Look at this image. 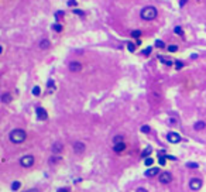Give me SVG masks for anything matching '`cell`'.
Wrapping results in <instances>:
<instances>
[{
    "label": "cell",
    "instance_id": "1",
    "mask_svg": "<svg viewBox=\"0 0 206 192\" xmlns=\"http://www.w3.org/2000/svg\"><path fill=\"white\" fill-rule=\"evenodd\" d=\"M157 16H158V11H157V9L154 6L144 7L143 10H141V13H140V17H141L144 21H151V20H154Z\"/></svg>",
    "mask_w": 206,
    "mask_h": 192
},
{
    "label": "cell",
    "instance_id": "2",
    "mask_svg": "<svg viewBox=\"0 0 206 192\" xmlns=\"http://www.w3.org/2000/svg\"><path fill=\"white\" fill-rule=\"evenodd\" d=\"M26 139H27V133L23 129H14L10 133V141L14 143V144H21V143L26 141Z\"/></svg>",
    "mask_w": 206,
    "mask_h": 192
},
{
    "label": "cell",
    "instance_id": "3",
    "mask_svg": "<svg viewBox=\"0 0 206 192\" xmlns=\"http://www.w3.org/2000/svg\"><path fill=\"white\" fill-rule=\"evenodd\" d=\"M33 164H34V157L30 156V154H28V156H23V157L20 158V165H21V167L30 168Z\"/></svg>",
    "mask_w": 206,
    "mask_h": 192
},
{
    "label": "cell",
    "instance_id": "4",
    "mask_svg": "<svg viewBox=\"0 0 206 192\" xmlns=\"http://www.w3.org/2000/svg\"><path fill=\"white\" fill-rule=\"evenodd\" d=\"M167 140H168L170 143H172V144H176V143L181 141V136L175 131H170L168 134H167Z\"/></svg>",
    "mask_w": 206,
    "mask_h": 192
},
{
    "label": "cell",
    "instance_id": "5",
    "mask_svg": "<svg viewBox=\"0 0 206 192\" xmlns=\"http://www.w3.org/2000/svg\"><path fill=\"white\" fill-rule=\"evenodd\" d=\"M68 69H69L71 72H80V71H82V64L78 62V61H72V62H69V65H68Z\"/></svg>",
    "mask_w": 206,
    "mask_h": 192
},
{
    "label": "cell",
    "instance_id": "6",
    "mask_svg": "<svg viewBox=\"0 0 206 192\" xmlns=\"http://www.w3.org/2000/svg\"><path fill=\"white\" fill-rule=\"evenodd\" d=\"M158 179H160L161 184H170V182L172 181V175H171L170 172H161Z\"/></svg>",
    "mask_w": 206,
    "mask_h": 192
},
{
    "label": "cell",
    "instance_id": "7",
    "mask_svg": "<svg viewBox=\"0 0 206 192\" xmlns=\"http://www.w3.org/2000/svg\"><path fill=\"white\" fill-rule=\"evenodd\" d=\"M189 186H191V189H193V191H198V189H200V186H202V179L192 178L189 181Z\"/></svg>",
    "mask_w": 206,
    "mask_h": 192
},
{
    "label": "cell",
    "instance_id": "8",
    "mask_svg": "<svg viewBox=\"0 0 206 192\" xmlns=\"http://www.w3.org/2000/svg\"><path fill=\"white\" fill-rule=\"evenodd\" d=\"M35 115H37V119L38 120H47V117H48L45 109H44V107H40V106L35 109Z\"/></svg>",
    "mask_w": 206,
    "mask_h": 192
},
{
    "label": "cell",
    "instance_id": "9",
    "mask_svg": "<svg viewBox=\"0 0 206 192\" xmlns=\"http://www.w3.org/2000/svg\"><path fill=\"white\" fill-rule=\"evenodd\" d=\"M73 151L76 152V154H82L85 151V144L82 141H75L73 143Z\"/></svg>",
    "mask_w": 206,
    "mask_h": 192
},
{
    "label": "cell",
    "instance_id": "10",
    "mask_svg": "<svg viewBox=\"0 0 206 192\" xmlns=\"http://www.w3.org/2000/svg\"><path fill=\"white\" fill-rule=\"evenodd\" d=\"M124 150H126V144H124V141L113 144V151L114 152H122V151H124Z\"/></svg>",
    "mask_w": 206,
    "mask_h": 192
},
{
    "label": "cell",
    "instance_id": "11",
    "mask_svg": "<svg viewBox=\"0 0 206 192\" xmlns=\"http://www.w3.org/2000/svg\"><path fill=\"white\" fill-rule=\"evenodd\" d=\"M146 175L147 177H155V175H160V169L158 168H150L146 171Z\"/></svg>",
    "mask_w": 206,
    "mask_h": 192
},
{
    "label": "cell",
    "instance_id": "12",
    "mask_svg": "<svg viewBox=\"0 0 206 192\" xmlns=\"http://www.w3.org/2000/svg\"><path fill=\"white\" fill-rule=\"evenodd\" d=\"M62 148H64V146L61 144V143H55V144L52 146V152L57 156V154H60V152L62 151Z\"/></svg>",
    "mask_w": 206,
    "mask_h": 192
},
{
    "label": "cell",
    "instance_id": "13",
    "mask_svg": "<svg viewBox=\"0 0 206 192\" xmlns=\"http://www.w3.org/2000/svg\"><path fill=\"white\" fill-rule=\"evenodd\" d=\"M206 127V123L202 122V120H199V122H196L195 124H193V129L198 130V131H200V130H203Z\"/></svg>",
    "mask_w": 206,
    "mask_h": 192
},
{
    "label": "cell",
    "instance_id": "14",
    "mask_svg": "<svg viewBox=\"0 0 206 192\" xmlns=\"http://www.w3.org/2000/svg\"><path fill=\"white\" fill-rule=\"evenodd\" d=\"M158 61H161L163 64H165V65H168V66H171L172 65V61L170 60V58H165V56H158Z\"/></svg>",
    "mask_w": 206,
    "mask_h": 192
},
{
    "label": "cell",
    "instance_id": "15",
    "mask_svg": "<svg viewBox=\"0 0 206 192\" xmlns=\"http://www.w3.org/2000/svg\"><path fill=\"white\" fill-rule=\"evenodd\" d=\"M2 102L3 103H9V102H11V95L10 93H3V95H2Z\"/></svg>",
    "mask_w": 206,
    "mask_h": 192
},
{
    "label": "cell",
    "instance_id": "16",
    "mask_svg": "<svg viewBox=\"0 0 206 192\" xmlns=\"http://www.w3.org/2000/svg\"><path fill=\"white\" fill-rule=\"evenodd\" d=\"M48 47H50V41H48V40H41V43H40L41 50H47Z\"/></svg>",
    "mask_w": 206,
    "mask_h": 192
},
{
    "label": "cell",
    "instance_id": "17",
    "mask_svg": "<svg viewBox=\"0 0 206 192\" xmlns=\"http://www.w3.org/2000/svg\"><path fill=\"white\" fill-rule=\"evenodd\" d=\"M52 30H54V31H57V33H61V31L64 30V27L61 26V24L55 23V24H54V26H52Z\"/></svg>",
    "mask_w": 206,
    "mask_h": 192
},
{
    "label": "cell",
    "instance_id": "18",
    "mask_svg": "<svg viewBox=\"0 0 206 192\" xmlns=\"http://www.w3.org/2000/svg\"><path fill=\"white\" fill-rule=\"evenodd\" d=\"M122 141H124V137L122 136V134L113 137V144H116V143H122Z\"/></svg>",
    "mask_w": 206,
    "mask_h": 192
},
{
    "label": "cell",
    "instance_id": "19",
    "mask_svg": "<svg viewBox=\"0 0 206 192\" xmlns=\"http://www.w3.org/2000/svg\"><path fill=\"white\" fill-rule=\"evenodd\" d=\"M136 45L137 44H134V43H129L127 44V50H129L130 52H134V51H136Z\"/></svg>",
    "mask_w": 206,
    "mask_h": 192
},
{
    "label": "cell",
    "instance_id": "20",
    "mask_svg": "<svg viewBox=\"0 0 206 192\" xmlns=\"http://www.w3.org/2000/svg\"><path fill=\"white\" fill-rule=\"evenodd\" d=\"M64 16H65V13H64L62 10H60V11H57V13H55V19H57V21H60Z\"/></svg>",
    "mask_w": 206,
    "mask_h": 192
},
{
    "label": "cell",
    "instance_id": "21",
    "mask_svg": "<svg viewBox=\"0 0 206 192\" xmlns=\"http://www.w3.org/2000/svg\"><path fill=\"white\" fill-rule=\"evenodd\" d=\"M131 37H133V38H140V37H141V31H140V30L131 31Z\"/></svg>",
    "mask_w": 206,
    "mask_h": 192
},
{
    "label": "cell",
    "instance_id": "22",
    "mask_svg": "<svg viewBox=\"0 0 206 192\" xmlns=\"http://www.w3.org/2000/svg\"><path fill=\"white\" fill-rule=\"evenodd\" d=\"M20 186H21V184H20L19 181H14L13 184H11V189H13V191H17V189L20 188Z\"/></svg>",
    "mask_w": 206,
    "mask_h": 192
},
{
    "label": "cell",
    "instance_id": "23",
    "mask_svg": "<svg viewBox=\"0 0 206 192\" xmlns=\"http://www.w3.org/2000/svg\"><path fill=\"white\" fill-rule=\"evenodd\" d=\"M150 154H151V147H147V148L143 151L141 157H143V158H146V157H147V156H150Z\"/></svg>",
    "mask_w": 206,
    "mask_h": 192
},
{
    "label": "cell",
    "instance_id": "24",
    "mask_svg": "<svg viewBox=\"0 0 206 192\" xmlns=\"http://www.w3.org/2000/svg\"><path fill=\"white\" fill-rule=\"evenodd\" d=\"M40 93H41L40 86H34V88H33V95H34V96H38Z\"/></svg>",
    "mask_w": 206,
    "mask_h": 192
},
{
    "label": "cell",
    "instance_id": "25",
    "mask_svg": "<svg viewBox=\"0 0 206 192\" xmlns=\"http://www.w3.org/2000/svg\"><path fill=\"white\" fill-rule=\"evenodd\" d=\"M174 31H175L176 35H183V30L181 28V27H175V28H174Z\"/></svg>",
    "mask_w": 206,
    "mask_h": 192
},
{
    "label": "cell",
    "instance_id": "26",
    "mask_svg": "<svg viewBox=\"0 0 206 192\" xmlns=\"http://www.w3.org/2000/svg\"><path fill=\"white\" fill-rule=\"evenodd\" d=\"M155 47H157V48H164V47H165V44H164V41L157 40L155 41Z\"/></svg>",
    "mask_w": 206,
    "mask_h": 192
},
{
    "label": "cell",
    "instance_id": "27",
    "mask_svg": "<svg viewBox=\"0 0 206 192\" xmlns=\"http://www.w3.org/2000/svg\"><path fill=\"white\" fill-rule=\"evenodd\" d=\"M165 161H167V156H160V158H158V162H160L161 165H165Z\"/></svg>",
    "mask_w": 206,
    "mask_h": 192
},
{
    "label": "cell",
    "instance_id": "28",
    "mask_svg": "<svg viewBox=\"0 0 206 192\" xmlns=\"http://www.w3.org/2000/svg\"><path fill=\"white\" fill-rule=\"evenodd\" d=\"M167 50L170 51V52H176V51H178V47H176V45H170Z\"/></svg>",
    "mask_w": 206,
    "mask_h": 192
},
{
    "label": "cell",
    "instance_id": "29",
    "mask_svg": "<svg viewBox=\"0 0 206 192\" xmlns=\"http://www.w3.org/2000/svg\"><path fill=\"white\" fill-rule=\"evenodd\" d=\"M182 66H183V62H182V61H175V68H176V69H181Z\"/></svg>",
    "mask_w": 206,
    "mask_h": 192
},
{
    "label": "cell",
    "instance_id": "30",
    "mask_svg": "<svg viewBox=\"0 0 206 192\" xmlns=\"http://www.w3.org/2000/svg\"><path fill=\"white\" fill-rule=\"evenodd\" d=\"M186 167H188V168H198V164H196V162H188V164H186Z\"/></svg>",
    "mask_w": 206,
    "mask_h": 192
},
{
    "label": "cell",
    "instance_id": "31",
    "mask_svg": "<svg viewBox=\"0 0 206 192\" xmlns=\"http://www.w3.org/2000/svg\"><path fill=\"white\" fill-rule=\"evenodd\" d=\"M151 51H153V48H151V47H147L146 50H143V54H144V55H150Z\"/></svg>",
    "mask_w": 206,
    "mask_h": 192
},
{
    "label": "cell",
    "instance_id": "32",
    "mask_svg": "<svg viewBox=\"0 0 206 192\" xmlns=\"http://www.w3.org/2000/svg\"><path fill=\"white\" fill-rule=\"evenodd\" d=\"M76 4H78L76 0H68V6H69V7H75Z\"/></svg>",
    "mask_w": 206,
    "mask_h": 192
},
{
    "label": "cell",
    "instance_id": "33",
    "mask_svg": "<svg viewBox=\"0 0 206 192\" xmlns=\"http://www.w3.org/2000/svg\"><path fill=\"white\" fill-rule=\"evenodd\" d=\"M153 162H154V161H153V158H150V157H148V158H146V161H144V164L150 167V165H153Z\"/></svg>",
    "mask_w": 206,
    "mask_h": 192
},
{
    "label": "cell",
    "instance_id": "34",
    "mask_svg": "<svg viewBox=\"0 0 206 192\" xmlns=\"http://www.w3.org/2000/svg\"><path fill=\"white\" fill-rule=\"evenodd\" d=\"M150 126H141V131L143 133H150Z\"/></svg>",
    "mask_w": 206,
    "mask_h": 192
},
{
    "label": "cell",
    "instance_id": "35",
    "mask_svg": "<svg viewBox=\"0 0 206 192\" xmlns=\"http://www.w3.org/2000/svg\"><path fill=\"white\" fill-rule=\"evenodd\" d=\"M73 13H75V14H79V16H85V13H83V11L82 10H78V9H73Z\"/></svg>",
    "mask_w": 206,
    "mask_h": 192
},
{
    "label": "cell",
    "instance_id": "36",
    "mask_svg": "<svg viewBox=\"0 0 206 192\" xmlns=\"http://www.w3.org/2000/svg\"><path fill=\"white\" fill-rule=\"evenodd\" d=\"M58 161H61V157H52V158L50 160L51 164H52V162H58Z\"/></svg>",
    "mask_w": 206,
    "mask_h": 192
},
{
    "label": "cell",
    "instance_id": "37",
    "mask_svg": "<svg viewBox=\"0 0 206 192\" xmlns=\"http://www.w3.org/2000/svg\"><path fill=\"white\" fill-rule=\"evenodd\" d=\"M69 191H71V189L68 188V186H64V188H60V189H58L57 192H69Z\"/></svg>",
    "mask_w": 206,
    "mask_h": 192
},
{
    "label": "cell",
    "instance_id": "38",
    "mask_svg": "<svg viewBox=\"0 0 206 192\" xmlns=\"http://www.w3.org/2000/svg\"><path fill=\"white\" fill-rule=\"evenodd\" d=\"M48 88H50V90H52L54 89V82H52V81H48Z\"/></svg>",
    "mask_w": 206,
    "mask_h": 192
},
{
    "label": "cell",
    "instance_id": "39",
    "mask_svg": "<svg viewBox=\"0 0 206 192\" xmlns=\"http://www.w3.org/2000/svg\"><path fill=\"white\" fill-rule=\"evenodd\" d=\"M186 3H188V0H179V6L181 7H183Z\"/></svg>",
    "mask_w": 206,
    "mask_h": 192
},
{
    "label": "cell",
    "instance_id": "40",
    "mask_svg": "<svg viewBox=\"0 0 206 192\" xmlns=\"http://www.w3.org/2000/svg\"><path fill=\"white\" fill-rule=\"evenodd\" d=\"M137 192H147V189H144V188H138V189H137Z\"/></svg>",
    "mask_w": 206,
    "mask_h": 192
},
{
    "label": "cell",
    "instance_id": "41",
    "mask_svg": "<svg viewBox=\"0 0 206 192\" xmlns=\"http://www.w3.org/2000/svg\"><path fill=\"white\" fill-rule=\"evenodd\" d=\"M26 192H38V189L33 188V189H28V191H26Z\"/></svg>",
    "mask_w": 206,
    "mask_h": 192
}]
</instances>
